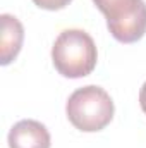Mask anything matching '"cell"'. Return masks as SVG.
Masks as SVG:
<instances>
[{
  "instance_id": "obj_7",
  "label": "cell",
  "mask_w": 146,
  "mask_h": 148,
  "mask_svg": "<svg viewBox=\"0 0 146 148\" xmlns=\"http://www.w3.org/2000/svg\"><path fill=\"white\" fill-rule=\"evenodd\" d=\"M139 105H141L143 112L146 114V81H145V84L141 86V90H139Z\"/></svg>"
},
{
  "instance_id": "obj_5",
  "label": "cell",
  "mask_w": 146,
  "mask_h": 148,
  "mask_svg": "<svg viewBox=\"0 0 146 148\" xmlns=\"http://www.w3.org/2000/svg\"><path fill=\"white\" fill-rule=\"evenodd\" d=\"M2 38H0V64L9 66L21 52L24 28L17 17L10 14H2Z\"/></svg>"
},
{
  "instance_id": "obj_2",
  "label": "cell",
  "mask_w": 146,
  "mask_h": 148,
  "mask_svg": "<svg viewBox=\"0 0 146 148\" xmlns=\"http://www.w3.org/2000/svg\"><path fill=\"white\" fill-rule=\"evenodd\" d=\"M113 110L112 97L96 84L77 88L65 103L67 119L83 133H96L107 127L113 119Z\"/></svg>"
},
{
  "instance_id": "obj_4",
  "label": "cell",
  "mask_w": 146,
  "mask_h": 148,
  "mask_svg": "<svg viewBox=\"0 0 146 148\" xmlns=\"http://www.w3.org/2000/svg\"><path fill=\"white\" fill-rule=\"evenodd\" d=\"M9 148H50L52 140L48 129L33 119L16 122L9 131Z\"/></svg>"
},
{
  "instance_id": "obj_6",
  "label": "cell",
  "mask_w": 146,
  "mask_h": 148,
  "mask_svg": "<svg viewBox=\"0 0 146 148\" xmlns=\"http://www.w3.org/2000/svg\"><path fill=\"white\" fill-rule=\"evenodd\" d=\"M35 5L45 10H60L64 7H67L72 0H33Z\"/></svg>"
},
{
  "instance_id": "obj_1",
  "label": "cell",
  "mask_w": 146,
  "mask_h": 148,
  "mask_svg": "<svg viewBox=\"0 0 146 148\" xmlns=\"http://www.w3.org/2000/svg\"><path fill=\"white\" fill-rule=\"evenodd\" d=\"M98 52L93 38L83 29L62 31L52 47V62L64 77H84L96 67Z\"/></svg>"
},
{
  "instance_id": "obj_3",
  "label": "cell",
  "mask_w": 146,
  "mask_h": 148,
  "mask_svg": "<svg viewBox=\"0 0 146 148\" xmlns=\"http://www.w3.org/2000/svg\"><path fill=\"white\" fill-rule=\"evenodd\" d=\"M107 17L110 35L120 43H134L146 33L145 0H93Z\"/></svg>"
}]
</instances>
